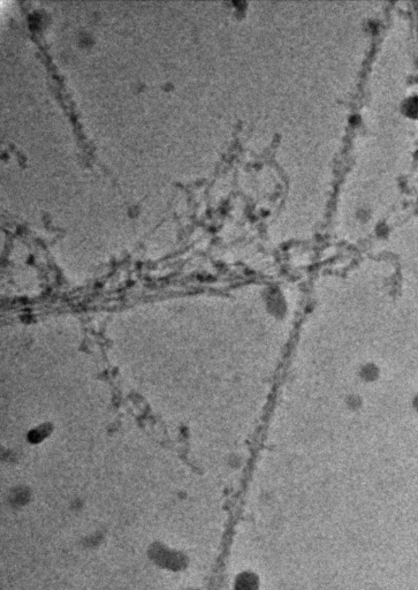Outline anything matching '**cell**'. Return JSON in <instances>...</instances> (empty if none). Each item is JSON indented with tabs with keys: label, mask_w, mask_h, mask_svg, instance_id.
I'll return each mask as SVG.
<instances>
[{
	"label": "cell",
	"mask_w": 418,
	"mask_h": 590,
	"mask_svg": "<svg viewBox=\"0 0 418 590\" xmlns=\"http://www.w3.org/2000/svg\"><path fill=\"white\" fill-rule=\"evenodd\" d=\"M259 587L257 580L251 574H244L237 581V590H256Z\"/></svg>",
	"instance_id": "6da1fadb"
},
{
	"label": "cell",
	"mask_w": 418,
	"mask_h": 590,
	"mask_svg": "<svg viewBox=\"0 0 418 590\" xmlns=\"http://www.w3.org/2000/svg\"><path fill=\"white\" fill-rule=\"evenodd\" d=\"M407 111L416 116L418 113V99H411L407 102Z\"/></svg>",
	"instance_id": "7a4b0ae2"
}]
</instances>
